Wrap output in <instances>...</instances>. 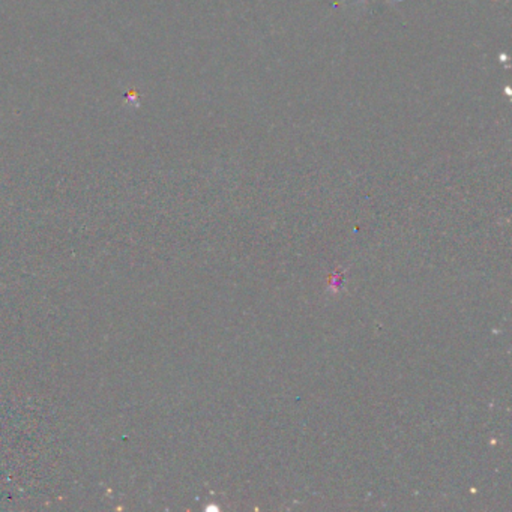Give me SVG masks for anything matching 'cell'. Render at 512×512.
Returning <instances> with one entry per match:
<instances>
[{
	"label": "cell",
	"instance_id": "cell-1",
	"mask_svg": "<svg viewBox=\"0 0 512 512\" xmlns=\"http://www.w3.org/2000/svg\"><path fill=\"white\" fill-rule=\"evenodd\" d=\"M341 2H346V0H341ZM360 2H362V4H364V2H365V0H360Z\"/></svg>",
	"mask_w": 512,
	"mask_h": 512
}]
</instances>
